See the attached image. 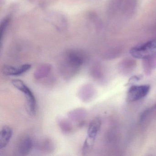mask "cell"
I'll return each mask as SVG.
<instances>
[{
    "mask_svg": "<svg viewBox=\"0 0 156 156\" xmlns=\"http://www.w3.org/2000/svg\"><path fill=\"white\" fill-rule=\"evenodd\" d=\"M67 117L72 122L77 123L78 127L84 124V120L87 116V111L84 108H78L70 110L67 113Z\"/></svg>",
    "mask_w": 156,
    "mask_h": 156,
    "instance_id": "obj_9",
    "label": "cell"
},
{
    "mask_svg": "<svg viewBox=\"0 0 156 156\" xmlns=\"http://www.w3.org/2000/svg\"><path fill=\"white\" fill-rule=\"evenodd\" d=\"M12 85L23 93L26 99V108L27 112L31 116L35 115L37 110L36 98L29 87L22 80L14 79L12 81Z\"/></svg>",
    "mask_w": 156,
    "mask_h": 156,
    "instance_id": "obj_2",
    "label": "cell"
},
{
    "mask_svg": "<svg viewBox=\"0 0 156 156\" xmlns=\"http://www.w3.org/2000/svg\"><path fill=\"white\" fill-rule=\"evenodd\" d=\"M33 141L32 139L28 135L22 136L17 141L15 147V151L19 156H27L32 149Z\"/></svg>",
    "mask_w": 156,
    "mask_h": 156,
    "instance_id": "obj_6",
    "label": "cell"
},
{
    "mask_svg": "<svg viewBox=\"0 0 156 156\" xmlns=\"http://www.w3.org/2000/svg\"><path fill=\"white\" fill-rule=\"evenodd\" d=\"M101 126V120L95 118L90 122L87 129V136L82 147V154L86 156L93 149L98 134Z\"/></svg>",
    "mask_w": 156,
    "mask_h": 156,
    "instance_id": "obj_3",
    "label": "cell"
},
{
    "mask_svg": "<svg viewBox=\"0 0 156 156\" xmlns=\"http://www.w3.org/2000/svg\"><path fill=\"white\" fill-rule=\"evenodd\" d=\"M37 147L44 153H51L55 149L53 141L49 138H44L39 140Z\"/></svg>",
    "mask_w": 156,
    "mask_h": 156,
    "instance_id": "obj_12",
    "label": "cell"
},
{
    "mask_svg": "<svg viewBox=\"0 0 156 156\" xmlns=\"http://www.w3.org/2000/svg\"><path fill=\"white\" fill-rule=\"evenodd\" d=\"M72 121L69 119L60 118L58 119V125L62 132L64 134H70L73 130Z\"/></svg>",
    "mask_w": 156,
    "mask_h": 156,
    "instance_id": "obj_13",
    "label": "cell"
},
{
    "mask_svg": "<svg viewBox=\"0 0 156 156\" xmlns=\"http://www.w3.org/2000/svg\"><path fill=\"white\" fill-rule=\"evenodd\" d=\"M96 94V90L93 85L86 83L81 86L77 90V96L84 103H88L93 100Z\"/></svg>",
    "mask_w": 156,
    "mask_h": 156,
    "instance_id": "obj_7",
    "label": "cell"
},
{
    "mask_svg": "<svg viewBox=\"0 0 156 156\" xmlns=\"http://www.w3.org/2000/svg\"><path fill=\"white\" fill-rule=\"evenodd\" d=\"M129 53L136 59L143 60L156 55V40L133 47L129 51Z\"/></svg>",
    "mask_w": 156,
    "mask_h": 156,
    "instance_id": "obj_4",
    "label": "cell"
},
{
    "mask_svg": "<svg viewBox=\"0 0 156 156\" xmlns=\"http://www.w3.org/2000/svg\"><path fill=\"white\" fill-rule=\"evenodd\" d=\"M12 134L13 130L9 126H4L2 128L0 133V149H2L8 146Z\"/></svg>",
    "mask_w": 156,
    "mask_h": 156,
    "instance_id": "obj_10",
    "label": "cell"
},
{
    "mask_svg": "<svg viewBox=\"0 0 156 156\" xmlns=\"http://www.w3.org/2000/svg\"><path fill=\"white\" fill-rule=\"evenodd\" d=\"M31 65L25 64L19 67L11 66L4 65L2 66V72L3 74L8 76H18L23 74L31 69Z\"/></svg>",
    "mask_w": 156,
    "mask_h": 156,
    "instance_id": "obj_8",
    "label": "cell"
},
{
    "mask_svg": "<svg viewBox=\"0 0 156 156\" xmlns=\"http://www.w3.org/2000/svg\"><path fill=\"white\" fill-rule=\"evenodd\" d=\"M86 59V55L82 51L73 50L67 51L59 65V73L62 78L65 80L73 79L78 74Z\"/></svg>",
    "mask_w": 156,
    "mask_h": 156,
    "instance_id": "obj_1",
    "label": "cell"
},
{
    "mask_svg": "<svg viewBox=\"0 0 156 156\" xmlns=\"http://www.w3.org/2000/svg\"><path fill=\"white\" fill-rule=\"evenodd\" d=\"M51 71L52 66L51 64L45 63L41 65L34 71V77L36 80H41L47 77Z\"/></svg>",
    "mask_w": 156,
    "mask_h": 156,
    "instance_id": "obj_11",
    "label": "cell"
},
{
    "mask_svg": "<svg viewBox=\"0 0 156 156\" xmlns=\"http://www.w3.org/2000/svg\"><path fill=\"white\" fill-rule=\"evenodd\" d=\"M150 86L148 85H135L131 87L127 93L128 102H135L142 99L148 94Z\"/></svg>",
    "mask_w": 156,
    "mask_h": 156,
    "instance_id": "obj_5",
    "label": "cell"
},
{
    "mask_svg": "<svg viewBox=\"0 0 156 156\" xmlns=\"http://www.w3.org/2000/svg\"><path fill=\"white\" fill-rule=\"evenodd\" d=\"M9 18L5 19L2 22L1 25V28H0V34H1V38H2V35L5 32L6 29H7V26L9 24Z\"/></svg>",
    "mask_w": 156,
    "mask_h": 156,
    "instance_id": "obj_14",
    "label": "cell"
}]
</instances>
